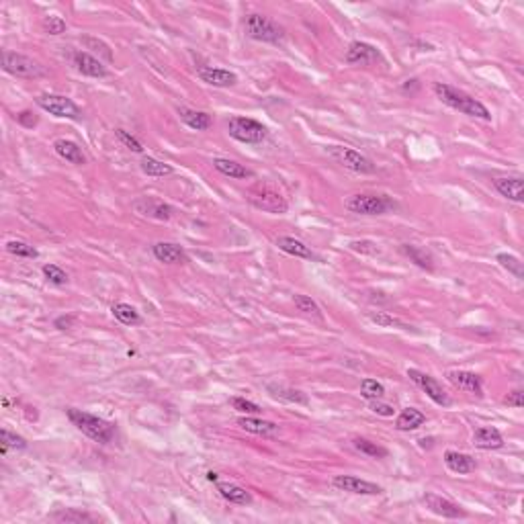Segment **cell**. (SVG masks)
Instances as JSON below:
<instances>
[{"mask_svg":"<svg viewBox=\"0 0 524 524\" xmlns=\"http://www.w3.org/2000/svg\"><path fill=\"white\" fill-rule=\"evenodd\" d=\"M54 150L60 158H64L66 162H70L74 166H85L87 164V156H85L83 148L72 140H56Z\"/></svg>","mask_w":524,"mask_h":524,"instance_id":"obj_21","label":"cell"},{"mask_svg":"<svg viewBox=\"0 0 524 524\" xmlns=\"http://www.w3.org/2000/svg\"><path fill=\"white\" fill-rule=\"evenodd\" d=\"M248 201L256 209H262L266 213H285L289 209L283 195L279 190H274L272 186H266V184H259V186L250 188L248 190Z\"/></svg>","mask_w":524,"mask_h":524,"instance_id":"obj_8","label":"cell"},{"mask_svg":"<svg viewBox=\"0 0 524 524\" xmlns=\"http://www.w3.org/2000/svg\"><path fill=\"white\" fill-rule=\"evenodd\" d=\"M72 64L83 76H88V78H107L109 76V70L102 66V62L88 52H74Z\"/></svg>","mask_w":524,"mask_h":524,"instance_id":"obj_13","label":"cell"},{"mask_svg":"<svg viewBox=\"0 0 524 524\" xmlns=\"http://www.w3.org/2000/svg\"><path fill=\"white\" fill-rule=\"evenodd\" d=\"M435 94H437L438 98H440L446 107H450V109H455V111H461V113H465V115H469V117L483 119V121H490V119H492L490 109H488L481 100L473 98L471 94H467V92L461 90V88L450 87V85H446V83H437V85H435Z\"/></svg>","mask_w":524,"mask_h":524,"instance_id":"obj_1","label":"cell"},{"mask_svg":"<svg viewBox=\"0 0 524 524\" xmlns=\"http://www.w3.org/2000/svg\"><path fill=\"white\" fill-rule=\"evenodd\" d=\"M228 131L234 140L242 144H261L262 140H266V133H268L261 121L250 117H232L228 121Z\"/></svg>","mask_w":524,"mask_h":524,"instance_id":"obj_6","label":"cell"},{"mask_svg":"<svg viewBox=\"0 0 524 524\" xmlns=\"http://www.w3.org/2000/svg\"><path fill=\"white\" fill-rule=\"evenodd\" d=\"M213 168L217 173H221L223 176H230V178H252L254 173L250 168H246L244 164L236 162V160H230V158H213Z\"/></svg>","mask_w":524,"mask_h":524,"instance_id":"obj_28","label":"cell"},{"mask_svg":"<svg viewBox=\"0 0 524 524\" xmlns=\"http://www.w3.org/2000/svg\"><path fill=\"white\" fill-rule=\"evenodd\" d=\"M43 276L52 283V285H56V287H64V285H68V272L64 270V268H60L58 264H43Z\"/></svg>","mask_w":524,"mask_h":524,"instance_id":"obj_40","label":"cell"},{"mask_svg":"<svg viewBox=\"0 0 524 524\" xmlns=\"http://www.w3.org/2000/svg\"><path fill=\"white\" fill-rule=\"evenodd\" d=\"M424 422H426V414H422V412L416 410V408H406V410L397 416L395 428L402 430V433H410V430L420 428Z\"/></svg>","mask_w":524,"mask_h":524,"instance_id":"obj_30","label":"cell"},{"mask_svg":"<svg viewBox=\"0 0 524 524\" xmlns=\"http://www.w3.org/2000/svg\"><path fill=\"white\" fill-rule=\"evenodd\" d=\"M408 377H410L435 404L442 406V408H448V406H450L448 393L442 389V385L438 383L435 377H430V375H426V373H422V371H418V369H408Z\"/></svg>","mask_w":524,"mask_h":524,"instance_id":"obj_10","label":"cell"},{"mask_svg":"<svg viewBox=\"0 0 524 524\" xmlns=\"http://www.w3.org/2000/svg\"><path fill=\"white\" fill-rule=\"evenodd\" d=\"M74 322H76L74 316H60V318H56L54 326H56L58 330H70V328L74 326Z\"/></svg>","mask_w":524,"mask_h":524,"instance_id":"obj_49","label":"cell"},{"mask_svg":"<svg viewBox=\"0 0 524 524\" xmlns=\"http://www.w3.org/2000/svg\"><path fill=\"white\" fill-rule=\"evenodd\" d=\"M330 156L342 164L345 168H349L352 173H358V175H373L377 171V166L373 164V160H369L367 156H362L360 152L352 150V148H342V146H332L328 148Z\"/></svg>","mask_w":524,"mask_h":524,"instance_id":"obj_9","label":"cell"},{"mask_svg":"<svg viewBox=\"0 0 524 524\" xmlns=\"http://www.w3.org/2000/svg\"><path fill=\"white\" fill-rule=\"evenodd\" d=\"M504 404H506V406H512V408H516V410H521V408H524V393L521 389L510 391V393L504 397Z\"/></svg>","mask_w":524,"mask_h":524,"instance_id":"obj_46","label":"cell"},{"mask_svg":"<svg viewBox=\"0 0 524 524\" xmlns=\"http://www.w3.org/2000/svg\"><path fill=\"white\" fill-rule=\"evenodd\" d=\"M2 70L17 76V78H39L45 74V68L41 64H37L35 60L17 54V52H2Z\"/></svg>","mask_w":524,"mask_h":524,"instance_id":"obj_5","label":"cell"},{"mask_svg":"<svg viewBox=\"0 0 524 524\" xmlns=\"http://www.w3.org/2000/svg\"><path fill=\"white\" fill-rule=\"evenodd\" d=\"M496 262L502 266V268H506L510 274H514L516 279H521L523 281L524 279V266H523V262L518 261L514 254H506V252H500L498 256H496Z\"/></svg>","mask_w":524,"mask_h":524,"instance_id":"obj_36","label":"cell"},{"mask_svg":"<svg viewBox=\"0 0 524 524\" xmlns=\"http://www.w3.org/2000/svg\"><path fill=\"white\" fill-rule=\"evenodd\" d=\"M371 242H352L350 244V248L352 250H362V252H371V254H377L379 252V248H367Z\"/></svg>","mask_w":524,"mask_h":524,"instance_id":"obj_50","label":"cell"},{"mask_svg":"<svg viewBox=\"0 0 524 524\" xmlns=\"http://www.w3.org/2000/svg\"><path fill=\"white\" fill-rule=\"evenodd\" d=\"M293 303H295V307L301 312V314H305V316H309V318H316V320H324V314H322V309H320V305L309 297V295H301V293H297V295H293Z\"/></svg>","mask_w":524,"mask_h":524,"instance_id":"obj_35","label":"cell"},{"mask_svg":"<svg viewBox=\"0 0 524 524\" xmlns=\"http://www.w3.org/2000/svg\"><path fill=\"white\" fill-rule=\"evenodd\" d=\"M50 521L62 524H83L96 523L98 516H94L90 512H85V510H78V508H64V510H58V512L50 514Z\"/></svg>","mask_w":524,"mask_h":524,"instance_id":"obj_29","label":"cell"},{"mask_svg":"<svg viewBox=\"0 0 524 524\" xmlns=\"http://www.w3.org/2000/svg\"><path fill=\"white\" fill-rule=\"evenodd\" d=\"M207 479H209V481H213V483H217V481H219V473L209 471V473H207Z\"/></svg>","mask_w":524,"mask_h":524,"instance_id":"obj_51","label":"cell"},{"mask_svg":"<svg viewBox=\"0 0 524 524\" xmlns=\"http://www.w3.org/2000/svg\"><path fill=\"white\" fill-rule=\"evenodd\" d=\"M178 117L186 127H190L195 131H205L211 127V115L205 111H193L186 107H178Z\"/></svg>","mask_w":524,"mask_h":524,"instance_id":"obj_27","label":"cell"},{"mask_svg":"<svg viewBox=\"0 0 524 524\" xmlns=\"http://www.w3.org/2000/svg\"><path fill=\"white\" fill-rule=\"evenodd\" d=\"M352 446H354L358 452H362V455H367V457H371V459H385V457L389 455V450H387L385 446H381V444H377V442H373V440H367V438H354V440H352Z\"/></svg>","mask_w":524,"mask_h":524,"instance_id":"obj_34","label":"cell"},{"mask_svg":"<svg viewBox=\"0 0 524 524\" xmlns=\"http://www.w3.org/2000/svg\"><path fill=\"white\" fill-rule=\"evenodd\" d=\"M17 121H19L23 127H35V125H37V117H35L31 111H23V113H19V115H17Z\"/></svg>","mask_w":524,"mask_h":524,"instance_id":"obj_48","label":"cell"},{"mask_svg":"<svg viewBox=\"0 0 524 524\" xmlns=\"http://www.w3.org/2000/svg\"><path fill=\"white\" fill-rule=\"evenodd\" d=\"M381 60V52L371 45V43H364V41H352L350 47L347 50V64H360V66H367V64H375Z\"/></svg>","mask_w":524,"mask_h":524,"instance_id":"obj_15","label":"cell"},{"mask_svg":"<svg viewBox=\"0 0 524 524\" xmlns=\"http://www.w3.org/2000/svg\"><path fill=\"white\" fill-rule=\"evenodd\" d=\"M111 312H113L115 320L123 326H140L142 324V316L129 303H115Z\"/></svg>","mask_w":524,"mask_h":524,"instance_id":"obj_33","label":"cell"},{"mask_svg":"<svg viewBox=\"0 0 524 524\" xmlns=\"http://www.w3.org/2000/svg\"><path fill=\"white\" fill-rule=\"evenodd\" d=\"M444 465L448 471L457 473V475H467L473 473L477 469V463L473 457L465 455V452H457V450H446L444 452Z\"/></svg>","mask_w":524,"mask_h":524,"instance_id":"obj_22","label":"cell"},{"mask_svg":"<svg viewBox=\"0 0 524 524\" xmlns=\"http://www.w3.org/2000/svg\"><path fill=\"white\" fill-rule=\"evenodd\" d=\"M371 410L375 412V414H379V416H393V406H389V404H381L379 400H373L371 402Z\"/></svg>","mask_w":524,"mask_h":524,"instance_id":"obj_47","label":"cell"},{"mask_svg":"<svg viewBox=\"0 0 524 524\" xmlns=\"http://www.w3.org/2000/svg\"><path fill=\"white\" fill-rule=\"evenodd\" d=\"M232 406H234V410H238V412H242V414H246V416H250V414H261L262 408L259 404H254V402H250V400H246V397H234L232 400Z\"/></svg>","mask_w":524,"mask_h":524,"instance_id":"obj_45","label":"cell"},{"mask_svg":"<svg viewBox=\"0 0 524 524\" xmlns=\"http://www.w3.org/2000/svg\"><path fill=\"white\" fill-rule=\"evenodd\" d=\"M402 252H404L410 261L416 262L420 268H426V270H433V268H435V259H433V254H430L426 248H420V246H414V244H404V246H402Z\"/></svg>","mask_w":524,"mask_h":524,"instance_id":"obj_31","label":"cell"},{"mask_svg":"<svg viewBox=\"0 0 524 524\" xmlns=\"http://www.w3.org/2000/svg\"><path fill=\"white\" fill-rule=\"evenodd\" d=\"M238 426L250 435H259V437H276L279 435V426L274 422L254 418V416H242L238 418Z\"/></svg>","mask_w":524,"mask_h":524,"instance_id":"obj_25","label":"cell"},{"mask_svg":"<svg viewBox=\"0 0 524 524\" xmlns=\"http://www.w3.org/2000/svg\"><path fill=\"white\" fill-rule=\"evenodd\" d=\"M473 444L481 450H496L504 446V437L494 426H479L473 433Z\"/></svg>","mask_w":524,"mask_h":524,"instance_id":"obj_24","label":"cell"},{"mask_svg":"<svg viewBox=\"0 0 524 524\" xmlns=\"http://www.w3.org/2000/svg\"><path fill=\"white\" fill-rule=\"evenodd\" d=\"M369 320H371L373 324L381 326V328H393V326H397V328H402V330H412L408 324H404L402 320H397V318H393V316H389V314H385V312H371V314H369Z\"/></svg>","mask_w":524,"mask_h":524,"instance_id":"obj_37","label":"cell"},{"mask_svg":"<svg viewBox=\"0 0 524 524\" xmlns=\"http://www.w3.org/2000/svg\"><path fill=\"white\" fill-rule=\"evenodd\" d=\"M219 496L223 500H228L230 504H236V506H248L252 504V494L242 488V485H236V483H230V481H217L215 483Z\"/></svg>","mask_w":524,"mask_h":524,"instance_id":"obj_20","label":"cell"},{"mask_svg":"<svg viewBox=\"0 0 524 524\" xmlns=\"http://www.w3.org/2000/svg\"><path fill=\"white\" fill-rule=\"evenodd\" d=\"M395 207L397 203L387 195H352L347 201V209L356 215H385Z\"/></svg>","mask_w":524,"mask_h":524,"instance_id":"obj_4","label":"cell"},{"mask_svg":"<svg viewBox=\"0 0 524 524\" xmlns=\"http://www.w3.org/2000/svg\"><path fill=\"white\" fill-rule=\"evenodd\" d=\"M140 168L142 173L148 176H154V178H164V176H171L175 173V168L166 162H160L156 158H150V156H144L140 160Z\"/></svg>","mask_w":524,"mask_h":524,"instance_id":"obj_32","label":"cell"},{"mask_svg":"<svg viewBox=\"0 0 524 524\" xmlns=\"http://www.w3.org/2000/svg\"><path fill=\"white\" fill-rule=\"evenodd\" d=\"M244 33L254 39V41H262V43H279L285 37V29L274 23L272 19L264 17V14H248L244 21Z\"/></svg>","mask_w":524,"mask_h":524,"instance_id":"obj_3","label":"cell"},{"mask_svg":"<svg viewBox=\"0 0 524 524\" xmlns=\"http://www.w3.org/2000/svg\"><path fill=\"white\" fill-rule=\"evenodd\" d=\"M37 107L43 109L45 113L54 115V117H60V119H80L83 113L78 109V105L68 98V96H62V94H41L35 98Z\"/></svg>","mask_w":524,"mask_h":524,"instance_id":"obj_7","label":"cell"},{"mask_svg":"<svg viewBox=\"0 0 524 524\" xmlns=\"http://www.w3.org/2000/svg\"><path fill=\"white\" fill-rule=\"evenodd\" d=\"M494 186L508 201H514V203H523L524 201L523 176H498L494 180Z\"/></svg>","mask_w":524,"mask_h":524,"instance_id":"obj_17","label":"cell"},{"mask_svg":"<svg viewBox=\"0 0 524 524\" xmlns=\"http://www.w3.org/2000/svg\"><path fill=\"white\" fill-rule=\"evenodd\" d=\"M422 500H424V504L430 512H435L442 518H465L467 516V512L459 504H455V502H450L442 496H437V494H426Z\"/></svg>","mask_w":524,"mask_h":524,"instance_id":"obj_14","label":"cell"},{"mask_svg":"<svg viewBox=\"0 0 524 524\" xmlns=\"http://www.w3.org/2000/svg\"><path fill=\"white\" fill-rule=\"evenodd\" d=\"M332 485L340 492H349V494H356V496H379L383 494V488L373 483V481H367V479H360V477H354V475H336L332 479Z\"/></svg>","mask_w":524,"mask_h":524,"instance_id":"obj_11","label":"cell"},{"mask_svg":"<svg viewBox=\"0 0 524 524\" xmlns=\"http://www.w3.org/2000/svg\"><path fill=\"white\" fill-rule=\"evenodd\" d=\"M266 391L270 393V397L287 402V404H299V406H307L309 404V400H307V395L303 391L287 387V385H281V383H268Z\"/></svg>","mask_w":524,"mask_h":524,"instance_id":"obj_26","label":"cell"},{"mask_svg":"<svg viewBox=\"0 0 524 524\" xmlns=\"http://www.w3.org/2000/svg\"><path fill=\"white\" fill-rule=\"evenodd\" d=\"M360 395L369 402L373 400H381L385 395V387L377 381V379H362L360 381Z\"/></svg>","mask_w":524,"mask_h":524,"instance_id":"obj_38","label":"cell"},{"mask_svg":"<svg viewBox=\"0 0 524 524\" xmlns=\"http://www.w3.org/2000/svg\"><path fill=\"white\" fill-rule=\"evenodd\" d=\"M199 78L207 85L215 88H228L234 87L238 83V74L230 72L226 68H213V66H205L199 70Z\"/></svg>","mask_w":524,"mask_h":524,"instance_id":"obj_19","label":"cell"},{"mask_svg":"<svg viewBox=\"0 0 524 524\" xmlns=\"http://www.w3.org/2000/svg\"><path fill=\"white\" fill-rule=\"evenodd\" d=\"M152 254L164 264H184L188 261L186 252L173 242H156L152 246Z\"/></svg>","mask_w":524,"mask_h":524,"instance_id":"obj_23","label":"cell"},{"mask_svg":"<svg viewBox=\"0 0 524 524\" xmlns=\"http://www.w3.org/2000/svg\"><path fill=\"white\" fill-rule=\"evenodd\" d=\"M274 244H276V248H279V250H283L285 254H291V256H295V259L320 262V256H316V252H314L307 244H303L301 240H297V238H291V236H279Z\"/></svg>","mask_w":524,"mask_h":524,"instance_id":"obj_18","label":"cell"},{"mask_svg":"<svg viewBox=\"0 0 524 524\" xmlns=\"http://www.w3.org/2000/svg\"><path fill=\"white\" fill-rule=\"evenodd\" d=\"M83 43L87 45L88 50H94L96 54H100L107 62H113V52H111V47H109L102 39H96V37H83Z\"/></svg>","mask_w":524,"mask_h":524,"instance_id":"obj_43","label":"cell"},{"mask_svg":"<svg viewBox=\"0 0 524 524\" xmlns=\"http://www.w3.org/2000/svg\"><path fill=\"white\" fill-rule=\"evenodd\" d=\"M68 414V420L83 433L87 435L88 438H92L94 442H100V444H109L113 438H115V424L90 414V412H85V410H76V408H70L66 410Z\"/></svg>","mask_w":524,"mask_h":524,"instance_id":"obj_2","label":"cell"},{"mask_svg":"<svg viewBox=\"0 0 524 524\" xmlns=\"http://www.w3.org/2000/svg\"><path fill=\"white\" fill-rule=\"evenodd\" d=\"M448 381L459 387L461 391L465 393H471L475 397H483V383H481V377L471 373V371H450L448 375Z\"/></svg>","mask_w":524,"mask_h":524,"instance_id":"obj_16","label":"cell"},{"mask_svg":"<svg viewBox=\"0 0 524 524\" xmlns=\"http://www.w3.org/2000/svg\"><path fill=\"white\" fill-rule=\"evenodd\" d=\"M140 215L144 217H150V219H158V221H168L175 213L173 205L164 203V201H158V199H148V197H142L138 201H133L131 205Z\"/></svg>","mask_w":524,"mask_h":524,"instance_id":"obj_12","label":"cell"},{"mask_svg":"<svg viewBox=\"0 0 524 524\" xmlns=\"http://www.w3.org/2000/svg\"><path fill=\"white\" fill-rule=\"evenodd\" d=\"M0 442H2V452H6L10 448H14V450H25L27 448V440L25 438L10 433V430H6V428L0 430Z\"/></svg>","mask_w":524,"mask_h":524,"instance_id":"obj_41","label":"cell"},{"mask_svg":"<svg viewBox=\"0 0 524 524\" xmlns=\"http://www.w3.org/2000/svg\"><path fill=\"white\" fill-rule=\"evenodd\" d=\"M6 252H10L12 256H21V259H37L39 256L37 248H33L31 244L21 242V240H10L6 244Z\"/></svg>","mask_w":524,"mask_h":524,"instance_id":"obj_39","label":"cell"},{"mask_svg":"<svg viewBox=\"0 0 524 524\" xmlns=\"http://www.w3.org/2000/svg\"><path fill=\"white\" fill-rule=\"evenodd\" d=\"M43 29H45V33H50V35H62V33H66L68 25H66V21H64L62 17L50 14V17L43 19Z\"/></svg>","mask_w":524,"mask_h":524,"instance_id":"obj_42","label":"cell"},{"mask_svg":"<svg viewBox=\"0 0 524 524\" xmlns=\"http://www.w3.org/2000/svg\"><path fill=\"white\" fill-rule=\"evenodd\" d=\"M115 135H117V140H119L127 150H131V152H135V154H142V152H144V146L140 144V140H135L129 131H125V129H115Z\"/></svg>","mask_w":524,"mask_h":524,"instance_id":"obj_44","label":"cell"}]
</instances>
